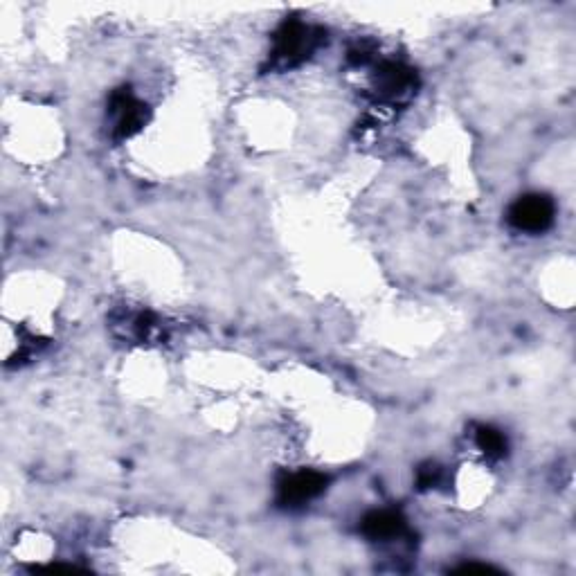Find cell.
I'll use <instances>...</instances> for the list:
<instances>
[{
  "instance_id": "6da1fadb",
  "label": "cell",
  "mask_w": 576,
  "mask_h": 576,
  "mask_svg": "<svg viewBox=\"0 0 576 576\" xmlns=\"http://www.w3.org/2000/svg\"><path fill=\"white\" fill-rule=\"evenodd\" d=\"M320 32L302 21H286L275 34L273 61L282 68H291L295 63H302L309 54L318 48Z\"/></svg>"
},
{
  "instance_id": "7a4b0ae2",
  "label": "cell",
  "mask_w": 576,
  "mask_h": 576,
  "mask_svg": "<svg viewBox=\"0 0 576 576\" xmlns=\"http://www.w3.org/2000/svg\"><path fill=\"white\" fill-rule=\"evenodd\" d=\"M556 219V205L545 194H527L520 196L516 203L509 207V223L520 232L540 234L552 228Z\"/></svg>"
},
{
  "instance_id": "3957f363",
  "label": "cell",
  "mask_w": 576,
  "mask_h": 576,
  "mask_svg": "<svg viewBox=\"0 0 576 576\" xmlns=\"http://www.w3.org/2000/svg\"><path fill=\"white\" fill-rule=\"evenodd\" d=\"M327 489V477L318 471H300L288 475L286 480L279 484V502L284 507H300V504L309 502Z\"/></svg>"
},
{
  "instance_id": "277c9868",
  "label": "cell",
  "mask_w": 576,
  "mask_h": 576,
  "mask_svg": "<svg viewBox=\"0 0 576 576\" xmlns=\"http://www.w3.org/2000/svg\"><path fill=\"white\" fill-rule=\"evenodd\" d=\"M111 115L115 120V135L117 138H131L133 133H138L144 120H147V111L138 97L129 90H120L111 99Z\"/></svg>"
},
{
  "instance_id": "5b68a950",
  "label": "cell",
  "mask_w": 576,
  "mask_h": 576,
  "mask_svg": "<svg viewBox=\"0 0 576 576\" xmlns=\"http://www.w3.org/2000/svg\"><path fill=\"white\" fill-rule=\"evenodd\" d=\"M417 84V77L414 72L403 66V63L396 61H385L376 70V88L385 99H401L405 95H410Z\"/></svg>"
},
{
  "instance_id": "8992f818",
  "label": "cell",
  "mask_w": 576,
  "mask_h": 576,
  "mask_svg": "<svg viewBox=\"0 0 576 576\" xmlns=\"http://www.w3.org/2000/svg\"><path fill=\"white\" fill-rule=\"evenodd\" d=\"M405 531V518L399 511H372L363 520V534L372 540H390L399 538Z\"/></svg>"
},
{
  "instance_id": "52a82bcc",
  "label": "cell",
  "mask_w": 576,
  "mask_h": 576,
  "mask_svg": "<svg viewBox=\"0 0 576 576\" xmlns=\"http://www.w3.org/2000/svg\"><path fill=\"white\" fill-rule=\"evenodd\" d=\"M475 444L486 457H502L507 453V439L500 430L491 426H480L475 432Z\"/></svg>"
},
{
  "instance_id": "ba28073f",
  "label": "cell",
  "mask_w": 576,
  "mask_h": 576,
  "mask_svg": "<svg viewBox=\"0 0 576 576\" xmlns=\"http://www.w3.org/2000/svg\"><path fill=\"white\" fill-rule=\"evenodd\" d=\"M455 572H464V574H471V572H482V574H486V572H498L495 570V567H491V565H477V563H466V565H462V567H457Z\"/></svg>"
}]
</instances>
